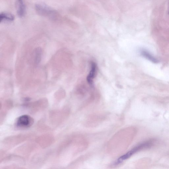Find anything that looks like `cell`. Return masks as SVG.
Returning <instances> with one entry per match:
<instances>
[{"mask_svg": "<svg viewBox=\"0 0 169 169\" xmlns=\"http://www.w3.org/2000/svg\"><path fill=\"white\" fill-rule=\"evenodd\" d=\"M17 13L20 17L24 16L25 12V6L22 1H18L16 2Z\"/></svg>", "mask_w": 169, "mask_h": 169, "instance_id": "5", "label": "cell"}, {"mask_svg": "<svg viewBox=\"0 0 169 169\" xmlns=\"http://www.w3.org/2000/svg\"><path fill=\"white\" fill-rule=\"evenodd\" d=\"M155 141L154 140H150L138 145L126 154L120 157L116 162V164H118L122 162L127 160L138 152L152 147L154 144Z\"/></svg>", "mask_w": 169, "mask_h": 169, "instance_id": "1", "label": "cell"}, {"mask_svg": "<svg viewBox=\"0 0 169 169\" xmlns=\"http://www.w3.org/2000/svg\"><path fill=\"white\" fill-rule=\"evenodd\" d=\"M36 9L38 13L43 16L53 17L56 14L54 10L45 4H37Z\"/></svg>", "mask_w": 169, "mask_h": 169, "instance_id": "2", "label": "cell"}, {"mask_svg": "<svg viewBox=\"0 0 169 169\" xmlns=\"http://www.w3.org/2000/svg\"><path fill=\"white\" fill-rule=\"evenodd\" d=\"M168 13H169V11Z\"/></svg>", "mask_w": 169, "mask_h": 169, "instance_id": "8", "label": "cell"}, {"mask_svg": "<svg viewBox=\"0 0 169 169\" xmlns=\"http://www.w3.org/2000/svg\"><path fill=\"white\" fill-rule=\"evenodd\" d=\"M15 17L13 14L6 12H2L0 14V22L12 21L14 20Z\"/></svg>", "mask_w": 169, "mask_h": 169, "instance_id": "7", "label": "cell"}, {"mask_svg": "<svg viewBox=\"0 0 169 169\" xmlns=\"http://www.w3.org/2000/svg\"><path fill=\"white\" fill-rule=\"evenodd\" d=\"M96 70V65L94 62H92L91 65V69L87 77V79L89 83L92 84L93 80L95 77Z\"/></svg>", "mask_w": 169, "mask_h": 169, "instance_id": "6", "label": "cell"}, {"mask_svg": "<svg viewBox=\"0 0 169 169\" xmlns=\"http://www.w3.org/2000/svg\"><path fill=\"white\" fill-rule=\"evenodd\" d=\"M33 122L32 118L28 115H23L18 118L16 125L19 127L25 128L32 126Z\"/></svg>", "mask_w": 169, "mask_h": 169, "instance_id": "3", "label": "cell"}, {"mask_svg": "<svg viewBox=\"0 0 169 169\" xmlns=\"http://www.w3.org/2000/svg\"><path fill=\"white\" fill-rule=\"evenodd\" d=\"M140 54L143 57L153 63L157 64L159 63V60H158L154 56H153L148 51L145 49H142L141 50Z\"/></svg>", "mask_w": 169, "mask_h": 169, "instance_id": "4", "label": "cell"}]
</instances>
